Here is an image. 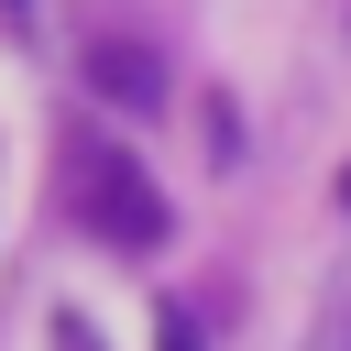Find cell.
Wrapping results in <instances>:
<instances>
[{"label":"cell","instance_id":"obj_5","mask_svg":"<svg viewBox=\"0 0 351 351\" xmlns=\"http://www.w3.org/2000/svg\"><path fill=\"white\" fill-rule=\"evenodd\" d=\"M340 208H351V165H340Z\"/></svg>","mask_w":351,"mask_h":351},{"label":"cell","instance_id":"obj_3","mask_svg":"<svg viewBox=\"0 0 351 351\" xmlns=\"http://www.w3.org/2000/svg\"><path fill=\"white\" fill-rule=\"evenodd\" d=\"M307 351H351V274L318 296V318H307Z\"/></svg>","mask_w":351,"mask_h":351},{"label":"cell","instance_id":"obj_2","mask_svg":"<svg viewBox=\"0 0 351 351\" xmlns=\"http://www.w3.org/2000/svg\"><path fill=\"white\" fill-rule=\"evenodd\" d=\"M88 88H99L110 110H165L176 77H165V55H154L143 33H99V44H88Z\"/></svg>","mask_w":351,"mask_h":351},{"label":"cell","instance_id":"obj_6","mask_svg":"<svg viewBox=\"0 0 351 351\" xmlns=\"http://www.w3.org/2000/svg\"><path fill=\"white\" fill-rule=\"evenodd\" d=\"M0 11H22V0H0Z\"/></svg>","mask_w":351,"mask_h":351},{"label":"cell","instance_id":"obj_1","mask_svg":"<svg viewBox=\"0 0 351 351\" xmlns=\"http://www.w3.org/2000/svg\"><path fill=\"white\" fill-rule=\"evenodd\" d=\"M77 219H88L110 252H154V241H165V197H154V176H143L132 154H110V143L77 154Z\"/></svg>","mask_w":351,"mask_h":351},{"label":"cell","instance_id":"obj_4","mask_svg":"<svg viewBox=\"0 0 351 351\" xmlns=\"http://www.w3.org/2000/svg\"><path fill=\"white\" fill-rule=\"evenodd\" d=\"M165 351H197V329H186V318H165Z\"/></svg>","mask_w":351,"mask_h":351}]
</instances>
